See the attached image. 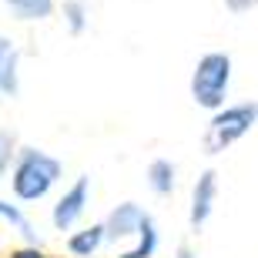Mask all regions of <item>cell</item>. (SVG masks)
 <instances>
[{"label": "cell", "instance_id": "cell-6", "mask_svg": "<svg viewBox=\"0 0 258 258\" xmlns=\"http://www.w3.org/2000/svg\"><path fill=\"white\" fill-rule=\"evenodd\" d=\"M215 191H218V181H215V171H205L195 184L191 195V228L198 231L205 221H208L211 208H215Z\"/></svg>", "mask_w": 258, "mask_h": 258}, {"label": "cell", "instance_id": "cell-8", "mask_svg": "<svg viewBox=\"0 0 258 258\" xmlns=\"http://www.w3.org/2000/svg\"><path fill=\"white\" fill-rule=\"evenodd\" d=\"M148 181H151V188L158 195H171L174 191V164L168 161V158L151 161V168H148Z\"/></svg>", "mask_w": 258, "mask_h": 258}, {"label": "cell", "instance_id": "cell-9", "mask_svg": "<svg viewBox=\"0 0 258 258\" xmlns=\"http://www.w3.org/2000/svg\"><path fill=\"white\" fill-rule=\"evenodd\" d=\"M138 235H141L138 248L124 251L121 258H151V255H154V248H158V228H154L151 215H144V218H141V228H138Z\"/></svg>", "mask_w": 258, "mask_h": 258}, {"label": "cell", "instance_id": "cell-1", "mask_svg": "<svg viewBox=\"0 0 258 258\" xmlns=\"http://www.w3.org/2000/svg\"><path fill=\"white\" fill-rule=\"evenodd\" d=\"M64 164L37 148H20L14 164V195L20 201H40L44 195L60 181Z\"/></svg>", "mask_w": 258, "mask_h": 258}, {"label": "cell", "instance_id": "cell-5", "mask_svg": "<svg viewBox=\"0 0 258 258\" xmlns=\"http://www.w3.org/2000/svg\"><path fill=\"white\" fill-rule=\"evenodd\" d=\"M141 218L144 211L141 205H134V201H124V205H117L104 221V238H124V235H134V231L141 228Z\"/></svg>", "mask_w": 258, "mask_h": 258}, {"label": "cell", "instance_id": "cell-14", "mask_svg": "<svg viewBox=\"0 0 258 258\" xmlns=\"http://www.w3.org/2000/svg\"><path fill=\"white\" fill-rule=\"evenodd\" d=\"M64 14H67V24H71V30H74V34H81V30H84V24H87L84 4H81V0H67V4H64Z\"/></svg>", "mask_w": 258, "mask_h": 258}, {"label": "cell", "instance_id": "cell-4", "mask_svg": "<svg viewBox=\"0 0 258 258\" xmlns=\"http://www.w3.org/2000/svg\"><path fill=\"white\" fill-rule=\"evenodd\" d=\"M87 191H91V178L84 174V178H77L74 188H71V191L54 205V228H57V231H67L77 218H81V215H84Z\"/></svg>", "mask_w": 258, "mask_h": 258}, {"label": "cell", "instance_id": "cell-12", "mask_svg": "<svg viewBox=\"0 0 258 258\" xmlns=\"http://www.w3.org/2000/svg\"><path fill=\"white\" fill-rule=\"evenodd\" d=\"M0 218H7L10 225H14V228H17L20 235H24V238H27V245H37V231L30 228V221L24 218V215H20V211L14 208V205H7V201H0Z\"/></svg>", "mask_w": 258, "mask_h": 258}, {"label": "cell", "instance_id": "cell-11", "mask_svg": "<svg viewBox=\"0 0 258 258\" xmlns=\"http://www.w3.org/2000/svg\"><path fill=\"white\" fill-rule=\"evenodd\" d=\"M0 91L4 94H17V50L14 47H4L0 54Z\"/></svg>", "mask_w": 258, "mask_h": 258}, {"label": "cell", "instance_id": "cell-16", "mask_svg": "<svg viewBox=\"0 0 258 258\" xmlns=\"http://www.w3.org/2000/svg\"><path fill=\"white\" fill-rule=\"evenodd\" d=\"M10 258H47L44 251H37V248H24V251H14Z\"/></svg>", "mask_w": 258, "mask_h": 258}, {"label": "cell", "instance_id": "cell-10", "mask_svg": "<svg viewBox=\"0 0 258 258\" xmlns=\"http://www.w3.org/2000/svg\"><path fill=\"white\" fill-rule=\"evenodd\" d=\"M7 7L17 14L20 20H44L54 10V0H7Z\"/></svg>", "mask_w": 258, "mask_h": 258}, {"label": "cell", "instance_id": "cell-15", "mask_svg": "<svg viewBox=\"0 0 258 258\" xmlns=\"http://www.w3.org/2000/svg\"><path fill=\"white\" fill-rule=\"evenodd\" d=\"M228 4V10H235V14H241V10H251L258 4V0H225Z\"/></svg>", "mask_w": 258, "mask_h": 258}, {"label": "cell", "instance_id": "cell-3", "mask_svg": "<svg viewBox=\"0 0 258 258\" xmlns=\"http://www.w3.org/2000/svg\"><path fill=\"white\" fill-rule=\"evenodd\" d=\"M255 121H258V104L255 101L218 111V114L211 117L208 134H205V148H208V154H221L225 148H231L238 138H245V134L251 131Z\"/></svg>", "mask_w": 258, "mask_h": 258}, {"label": "cell", "instance_id": "cell-13", "mask_svg": "<svg viewBox=\"0 0 258 258\" xmlns=\"http://www.w3.org/2000/svg\"><path fill=\"white\" fill-rule=\"evenodd\" d=\"M17 154V138L10 131H0V181H4V174L10 171V158Z\"/></svg>", "mask_w": 258, "mask_h": 258}, {"label": "cell", "instance_id": "cell-2", "mask_svg": "<svg viewBox=\"0 0 258 258\" xmlns=\"http://www.w3.org/2000/svg\"><path fill=\"white\" fill-rule=\"evenodd\" d=\"M231 81V57L228 54H205L191 74V97L208 111H221Z\"/></svg>", "mask_w": 258, "mask_h": 258}, {"label": "cell", "instance_id": "cell-17", "mask_svg": "<svg viewBox=\"0 0 258 258\" xmlns=\"http://www.w3.org/2000/svg\"><path fill=\"white\" fill-rule=\"evenodd\" d=\"M178 258H195V255H191L188 248H181V251H178Z\"/></svg>", "mask_w": 258, "mask_h": 258}, {"label": "cell", "instance_id": "cell-18", "mask_svg": "<svg viewBox=\"0 0 258 258\" xmlns=\"http://www.w3.org/2000/svg\"><path fill=\"white\" fill-rule=\"evenodd\" d=\"M4 47H10V40H7V37H0V54H4Z\"/></svg>", "mask_w": 258, "mask_h": 258}, {"label": "cell", "instance_id": "cell-7", "mask_svg": "<svg viewBox=\"0 0 258 258\" xmlns=\"http://www.w3.org/2000/svg\"><path fill=\"white\" fill-rule=\"evenodd\" d=\"M101 241H104V225H91V228L77 231L67 238V251L74 258H91L97 248H101Z\"/></svg>", "mask_w": 258, "mask_h": 258}]
</instances>
